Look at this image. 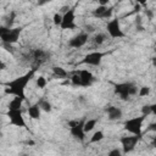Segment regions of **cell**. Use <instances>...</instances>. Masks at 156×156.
<instances>
[{
    "instance_id": "7",
    "label": "cell",
    "mask_w": 156,
    "mask_h": 156,
    "mask_svg": "<svg viewBox=\"0 0 156 156\" xmlns=\"http://www.w3.org/2000/svg\"><path fill=\"white\" fill-rule=\"evenodd\" d=\"M110 52H101V51H93L84 56L82 61H79V65H90V66H99L104 58V56L108 55Z\"/></svg>"
},
{
    "instance_id": "14",
    "label": "cell",
    "mask_w": 156,
    "mask_h": 156,
    "mask_svg": "<svg viewBox=\"0 0 156 156\" xmlns=\"http://www.w3.org/2000/svg\"><path fill=\"white\" fill-rule=\"evenodd\" d=\"M79 76H80V83H82L80 87H84V88L90 87V85L94 83V80H95L94 76H93L89 71H87V69L79 71Z\"/></svg>"
},
{
    "instance_id": "27",
    "label": "cell",
    "mask_w": 156,
    "mask_h": 156,
    "mask_svg": "<svg viewBox=\"0 0 156 156\" xmlns=\"http://www.w3.org/2000/svg\"><path fill=\"white\" fill-rule=\"evenodd\" d=\"M149 93H150V88H149V87H141V88L139 89V91H138L139 96H141V98L149 95Z\"/></svg>"
},
{
    "instance_id": "8",
    "label": "cell",
    "mask_w": 156,
    "mask_h": 156,
    "mask_svg": "<svg viewBox=\"0 0 156 156\" xmlns=\"http://www.w3.org/2000/svg\"><path fill=\"white\" fill-rule=\"evenodd\" d=\"M74 20H76V7H71L62 16V22L60 26L61 29H74L77 27Z\"/></svg>"
},
{
    "instance_id": "2",
    "label": "cell",
    "mask_w": 156,
    "mask_h": 156,
    "mask_svg": "<svg viewBox=\"0 0 156 156\" xmlns=\"http://www.w3.org/2000/svg\"><path fill=\"white\" fill-rule=\"evenodd\" d=\"M115 87V93L119 95V98L124 101L129 100L130 96L135 95L138 93V88L130 83V82H126V83H117V84H113Z\"/></svg>"
},
{
    "instance_id": "31",
    "label": "cell",
    "mask_w": 156,
    "mask_h": 156,
    "mask_svg": "<svg viewBox=\"0 0 156 156\" xmlns=\"http://www.w3.org/2000/svg\"><path fill=\"white\" fill-rule=\"evenodd\" d=\"M69 9H71V7H68V6H62V7L60 9V13H65V12H67Z\"/></svg>"
},
{
    "instance_id": "34",
    "label": "cell",
    "mask_w": 156,
    "mask_h": 156,
    "mask_svg": "<svg viewBox=\"0 0 156 156\" xmlns=\"http://www.w3.org/2000/svg\"><path fill=\"white\" fill-rule=\"evenodd\" d=\"M51 0H39L38 1V5L39 6H41V5H44V4H46V2H50Z\"/></svg>"
},
{
    "instance_id": "37",
    "label": "cell",
    "mask_w": 156,
    "mask_h": 156,
    "mask_svg": "<svg viewBox=\"0 0 156 156\" xmlns=\"http://www.w3.org/2000/svg\"><path fill=\"white\" fill-rule=\"evenodd\" d=\"M151 60H152V65H154V66H156V56H155V57H152Z\"/></svg>"
},
{
    "instance_id": "40",
    "label": "cell",
    "mask_w": 156,
    "mask_h": 156,
    "mask_svg": "<svg viewBox=\"0 0 156 156\" xmlns=\"http://www.w3.org/2000/svg\"><path fill=\"white\" fill-rule=\"evenodd\" d=\"M154 50H155V52H156V45H155V49H154Z\"/></svg>"
},
{
    "instance_id": "21",
    "label": "cell",
    "mask_w": 156,
    "mask_h": 156,
    "mask_svg": "<svg viewBox=\"0 0 156 156\" xmlns=\"http://www.w3.org/2000/svg\"><path fill=\"white\" fill-rule=\"evenodd\" d=\"M38 104H39V106H40V108L43 111H45V112H50L51 111V104L49 101H46L45 99H40L38 101Z\"/></svg>"
},
{
    "instance_id": "19",
    "label": "cell",
    "mask_w": 156,
    "mask_h": 156,
    "mask_svg": "<svg viewBox=\"0 0 156 156\" xmlns=\"http://www.w3.org/2000/svg\"><path fill=\"white\" fill-rule=\"evenodd\" d=\"M106 39H107V35L106 34H104V33H98L96 35H94V38H93V44L94 45H101L102 43H105L106 41Z\"/></svg>"
},
{
    "instance_id": "17",
    "label": "cell",
    "mask_w": 156,
    "mask_h": 156,
    "mask_svg": "<svg viewBox=\"0 0 156 156\" xmlns=\"http://www.w3.org/2000/svg\"><path fill=\"white\" fill-rule=\"evenodd\" d=\"M52 73H54V76L57 77V78H66V77H68V72L65 71V69H63L62 67H60V66H54V67H52Z\"/></svg>"
},
{
    "instance_id": "24",
    "label": "cell",
    "mask_w": 156,
    "mask_h": 156,
    "mask_svg": "<svg viewBox=\"0 0 156 156\" xmlns=\"http://www.w3.org/2000/svg\"><path fill=\"white\" fill-rule=\"evenodd\" d=\"M15 17H16V12H15V11H11L10 15H9L7 18H6V27H10V28H11V26H12L13 22H15Z\"/></svg>"
},
{
    "instance_id": "5",
    "label": "cell",
    "mask_w": 156,
    "mask_h": 156,
    "mask_svg": "<svg viewBox=\"0 0 156 156\" xmlns=\"http://www.w3.org/2000/svg\"><path fill=\"white\" fill-rule=\"evenodd\" d=\"M145 118H146V116L145 115H141L139 117H133L130 119H127L124 122V129L128 130L129 133L135 134V135H138V136L141 138V135H143V133H141V126H143V122H144Z\"/></svg>"
},
{
    "instance_id": "18",
    "label": "cell",
    "mask_w": 156,
    "mask_h": 156,
    "mask_svg": "<svg viewBox=\"0 0 156 156\" xmlns=\"http://www.w3.org/2000/svg\"><path fill=\"white\" fill-rule=\"evenodd\" d=\"M23 101H24V100H22L21 98L16 96L13 100L10 101V104H9V110H17V108H21Z\"/></svg>"
},
{
    "instance_id": "22",
    "label": "cell",
    "mask_w": 156,
    "mask_h": 156,
    "mask_svg": "<svg viewBox=\"0 0 156 156\" xmlns=\"http://www.w3.org/2000/svg\"><path fill=\"white\" fill-rule=\"evenodd\" d=\"M96 122H98L96 119H87L85 123H84V130H85V133L93 130L94 127L96 126Z\"/></svg>"
},
{
    "instance_id": "25",
    "label": "cell",
    "mask_w": 156,
    "mask_h": 156,
    "mask_svg": "<svg viewBox=\"0 0 156 156\" xmlns=\"http://www.w3.org/2000/svg\"><path fill=\"white\" fill-rule=\"evenodd\" d=\"M45 85H46L45 78H44L43 76H39V77L37 78V87H38L39 89H43V88H45Z\"/></svg>"
},
{
    "instance_id": "28",
    "label": "cell",
    "mask_w": 156,
    "mask_h": 156,
    "mask_svg": "<svg viewBox=\"0 0 156 156\" xmlns=\"http://www.w3.org/2000/svg\"><path fill=\"white\" fill-rule=\"evenodd\" d=\"M141 113L145 115V116L150 115V113H151V105H144V106L141 107Z\"/></svg>"
},
{
    "instance_id": "10",
    "label": "cell",
    "mask_w": 156,
    "mask_h": 156,
    "mask_svg": "<svg viewBox=\"0 0 156 156\" xmlns=\"http://www.w3.org/2000/svg\"><path fill=\"white\" fill-rule=\"evenodd\" d=\"M7 117L10 118V123L16 126V127H22L26 128V122L22 115V108H17V110H9L7 111Z\"/></svg>"
},
{
    "instance_id": "1",
    "label": "cell",
    "mask_w": 156,
    "mask_h": 156,
    "mask_svg": "<svg viewBox=\"0 0 156 156\" xmlns=\"http://www.w3.org/2000/svg\"><path fill=\"white\" fill-rule=\"evenodd\" d=\"M35 71H37V68H32V69H29L27 73H24L23 76L17 77V78H15L13 80L7 82V83L5 84V85H6L5 93H6V94L15 95V96H18V98H21L22 100H26L24 89H26L27 84L29 83V80L33 78Z\"/></svg>"
},
{
    "instance_id": "13",
    "label": "cell",
    "mask_w": 156,
    "mask_h": 156,
    "mask_svg": "<svg viewBox=\"0 0 156 156\" xmlns=\"http://www.w3.org/2000/svg\"><path fill=\"white\" fill-rule=\"evenodd\" d=\"M113 7H107L106 5H100L93 10V16L96 18H110L112 15Z\"/></svg>"
},
{
    "instance_id": "33",
    "label": "cell",
    "mask_w": 156,
    "mask_h": 156,
    "mask_svg": "<svg viewBox=\"0 0 156 156\" xmlns=\"http://www.w3.org/2000/svg\"><path fill=\"white\" fill-rule=\"evenodd\" d=\"M95 1H98L100 5H107L110 0H95Z\"/></svg>"
},
{
    "instance_id": "23",
    "label": "cell",
    "mask_w": 156,
    "mask_h": 156,
    "mask_svg": "<svg viewBox=\"0 0 156 156\" xmlns=\"http://www.w3.org/2000/svg\"><path fill=\"white\" fill-rule=\"evenodd\" d=\"M104 139V133L101 130H98L93 134V136L90 138V143H96V141H100Z\"/></svg>"
},
{
    "instance_id": "29",
    "label": "cell",
    "mask_w": 156,
    "mask_h": 156,
    "mask_svg": "<svg viewBox=\"0 0 156 156\" xmlns=\"http://www.w3.org/2000/svg\"><path fill=\"white\" fill-rule=\"evenodd\" d=\"M147 132H156V122H152L147 126Z\"/></svg>"
},
{
    "instance_id": "26",
    "label": "cell",
    "mask_w": 156,
    "mask_h": 156,
    "mask_svg": "<svg viewBox=\"0 0 156 156\" xmlns=\"http://www.w3.org/2000/svg\"><path fill=\"white\" fill-rule=\"evenodd\" d=\"M62 16H63V15H61L60 12L55 13V15H54V18H52L54 24H56V26H61V22H62Z\"/></svg>"
},
{
    "instance_id": "39",
    "label": "cell",
    "mask_w": 156,
    "mask_h": 156,
    "mask_svg": "<svg viewBox=\"0 0 156 156\" xmlns=\"http://www.w3.org/2000/svg\"><path fill=\"white\" fill-rule=\"evenodd\" d=\"M5 68V63L4 62H1V69H4Z\"/></svg>"
},
{
    "instance_id": "3",
    "label": "cell",
    "mask_w": 156,
    "mask_h": 156,
    "mask_svg": "<svg viewBox=\"0 0 156 156\" xmlns=\"http://www.w3.org/2000/svg\"><path fill=\"white\" fill-rule=\"evenodd\" d=\"M27 57H28V60H29V62L32 65V68H37L38 69L39 66H41L43 63H45L49 60L50 54L48 51L43 50V49H34L28 54Z\"/></svg>"
},
{
    "instance_id": "20",
    "label": "cell",
    "mask_w": 156,
    "mask_h": 156,
    "mask_svg": "<svg viewBox=\"0 0 156 156\" xmlns=\"http://www.w3.org/2000/svg\"><path fill=\"white\" fill-rule=\"evenodd\" d=\"M71 83H72V85H74V87H80V76H79V71H74V72H72L71 73Z\"/></svg>"
},
{
    "instance_id": "16",
    "label": "cell",
    "mask_w": 156,
    "mask_h": 156,
    "mask_svg": "<svg viewBox=\"0 0 156 156\" xmlns=\"http://www.w3.org/2000/svg\"><path fill=\"white\" fill-rule=\"evenodd\" d=\"M40 110H41V108H40L39 104L37 102V104L29 106L27 111H28V115H29L30 118H33V119H39V117H40Z\"/></svg>"
},
{
    "instance_id": "4",
    "label": "cell",
    "mask_w": 156,
    "mask_h": 156,
    "mask_svg": "<svg viewBox=\"0 0 156 156\" xmlns=\"http://www.w3.org/2000/svg\"><path fill=\"white\" fill-rule=\"evenodd\" d=\"M22 32V27L17 28H10V27H1L0 28V38L1 43H9L13 44L18 40L20 34Z\"/></svg>"
},
{
    "instance_id": "35",
    "label": "cell",
    "mask_w": 156,
    "mask_h": 156,
    "mask_svg": "<svg viewBox=\"0 0 156 156\" xmlns=\"http://www.w3.org/2000/svg\"><path fill=\"white\" fill-rule=\"evenodd\" d=\"M151 113H154V115H156V104H154V105H151Z\"/></svg>"
},
{
    "instance_id": "6",
    "label": "cell",
    "mask_w": 156,
    "mask_h": 156,
    "mask_svg": "<svg viewBox=\"0 0 156 156\" xmlns=\"http://www.w3.org/2000/svg\"><path fill=\"white\" fill-rule=\"evenodd\" d=\"M85 118H82L80 121H69L68 126H69V132L72 134V136H74L76 139L84 141L85 139V130H84V123H85Z\"/></svg>"
},
{
    "instance_id": "30",
    "label": "cell",
    "mask_w": 156,
    "mask_h": 156,
    "mask_svg": "<svg viewBox=\"0 0 156 156\" xmlns=\"http://www.w3.org/2000/svg\"><path fill=\"white\" fill-rule=\"evenodd\" d=\"M118 155H121V151L118 149H113L112 151L108 152V156H118Z\"/></svg>"
},
{
    "instance_id": "12",
    "label": "cell",
    "mask_w": 156,
    "mask_h": 156,
    "mask_svg": "<svg viewBox=\"0 0 156 156\" xmlns=\"http://www.w3.org/2000/svg\"><path fill=\"white\" fill-rule=\"evenodd\" d=\"M87 41H88V33H79L78 35H76V37H73L72 39H69L68 40V45L71 46V48H76V49H78V48H82V46H84L85 44H87Z\"/></svg>"
},
{
    "instance_id": "32",
    "label": "cell",
    "mask_w": 156,
    "mask_h": 156,
    "mask_svg": "<svg viewBox=\"0 0 156 156\" xmlns=\"http://www.w3.org/2000/svg\"><path fill=\"white\" fill-rule=\"evenodd\" d=\"M135 1H136V4H139V5H141V6H145L147 0H135Z\"/></svg>"
},
{
    "instance_id": "38",
    "label": "cell",
    "mask_w": 156,
    "mask_h": 156,
    "mask_svg": "<svg viewBox=\"0 0 156 156\" xmlns=\"http://www.w3.org/2000/svg\"><path fill=\"white\" fill-rule=\"evenodd\" d=\"M152 144H154V146L156 147V135L154 136V139H152Z\"/></svg>"
},
{
    "instance_id": "11",
    "label": "cell",
    "mask_w": 156,
    "mask_h": 156,
    "mask_svg": "<svg viewBox=\"0 0 156 156\" xmlns=\"http://www.w3.org/2000/svg\"><path fill=\"white\" fill-rule=\"evenodd\" d=\"M140 140V136L133 134V136H122L121 138V144H122V147H123V152L127 154V152H130L134 150V147L136 146V144L139 143Z\"/></svg>"
},
{
    "instance_id": "9",
    "label": "cell",
    "mask_w": 156,
    "mask_h": 156,
    "mask_svg": "<svg viewBox=\"0 0 156 156\" xmlns=\"http://www.w3.org/2000/svg\"><path fill=\"white\" fill-rule=\"evenodd\" d=\"M106 29H107V33L111 38H123L126 34L121 29V26H119V20L118 18H113L111 20L107 26H106Z\"/></svg>"
},
{
    "instance_id": "36",
    "label": "cell",
    "mask_w": 156,
    "mask_h": 156,
    "mask_svg": "<svg viewBox=\"0 0 156 156\" xmlns=\"http://www.w3.org/2000/svg\"><path fill=\"white\" fill-rule=\"evenodd\" d=\"M85 30H87V32H93L94 28H93L91 26H85Z\"/></svg>"
},
{
    "instance_id": "15",
    "label": "cell",
    "mask_w": 156,
    "mask_h": 156,
    "mask_svg": "<svg viewBox=\"0 0 156 156\" xmlns=\"http://www.w3.org/2000/svg\"><path fill=\"white\" fill-rule=\"evenodd\" d=\"M108 118L111 121H116V119H119L122 117V110L119 107H116V106H107L105 108Z\"/></svg>"
}]
</instances>
